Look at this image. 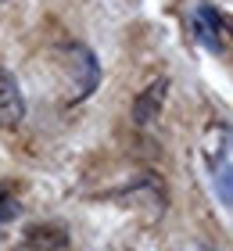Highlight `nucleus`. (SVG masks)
I'll use <instances>...</instances> for the list:
<instances>
[{"label": "nucleus", "instance_id": "obj_2", "mask_svg": "<svg viewBox=\"0 0 233 251\" xmlns=\"http://www.w3.org/2000/svg\"><path fill=\"white\" fill-rule=\"evenodd\" d=\"M68 248H72V233L61 223H32L15 244V251H68Z\"/></svg>", "mask_w": 233, "mask_h": 251}, {"label": "nucleus", "instance_id": "obj_6", "mask_svg": "<svg viewBox=\"0 0 233 251\" xmlns=\"http://www.w3.org/2000/svg\"><path fill=\"white\" fill-rule=\"evenodd\" d=\"M212 187L219 190V204L230 212V204H233V169H230V154L219 158V165H212Z\"/></svg>", "mask_w": 233, "mask_h": 251}, {"label": "nucleus", "instance_id": "obj_1", "mask_svg": "<svg viewBox=\"0 0 233 251\" xmlns=\"http://www.w3.org/2000/svg\"><path fill=\"white\" fill-rule=\"evenodd\" d=\"M54 65H57V86L65 90V100H86L93 90L101 86V61L86 43H61L54 50Z\"/></svg>", "mask_w": 233, "mask_h": 251}, {"label": "nucleus", "instance_id": "obj_3", "mask_svg": "<svg viewBox=\"0 0 233 251\" xmlns=\"http://www.w3.org/2000/svg\"><path fill=\"white\" fill-rule=\"evenodd\" d=\"M165 97H169V75L151 79V83L133 97V108H129L133 122L136 126H151V122L161 115V108H165Z\"/></svg>", "mask_w": 233, "mask_h": 251}, {"label": "nucleus", "instance_id": "obj_8", "mask_svg": "<svg viewBox=\"0 0 233 251\" xmlns=\"http://www.w3.org/2000/svg\"><path fill=\"white\" fill-rule=\"evenodd\" d=\"M0 4H4V0H0Z\"/></svg>", "mask_w": 233, "mask_h": 251}, {"label": "nucleus", "instance_id": "obj_4", "mask_svg": "<svg viewBox=\"0 0 233 251\" xmlns=\"http://www.w3.org/2000/svg\"><path fill=\"white\" fill-rule=\"evenodd\" d=\"M26 119V94L15 72L0 68V129H15Z\"/></svg>", "mask_w": 233, "mask_h": 251}, {"label": "nucleus", "instance_id": "obj_7", "mask_svg": "<svg viewBox=\"0 0 233 251\" xmlns=\"http://www.w3.org/2000/svg\"><path fill=\"white\" fill-rule=\"evenodd\" d=\"M18 212H22V201H18L15 187H11V183H0V223L18 219Z\"/></svg>", "mask_w": 233, "mask_h": 251}, {"label": "nucleus", "instance_id": "obj_5", "mask_svg": "<svg viewBox=\"0 0 233 251\" xmlns=\"http://www.w3.org/2000/svg\"><path fill=\"white\" fill-rule=\"evenodd\" d=\"M194 32L208 50H223L226 47V22L219 15L215 4H197L194 7Z\"/></svg>", "mask_w": 233, "mask_h": 251}]
</instances>
